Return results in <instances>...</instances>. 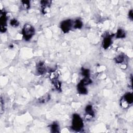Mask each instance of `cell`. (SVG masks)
Listing matches in <instances>:
<instances>
[{"label":"cell","mask_w":133,"mask_h":133,"mask_svg":"<svg viewBox=\"0 0 133 133\" xmlns=\"http://www.w3.org/2000/svg\"><path fill=\"white\" fill-rule=\"evenodd\" d=\"M35 33L34 28L29 24H26L23 29V34L25 40L29 41L33 36Z\"/></svg>","instance_id":"6da1fadb"},{"label":"cell","mask_w":133,"mask_h":133,"mask_svg":"<svg viewBox=\"0 0 133 133\" xmlns=\"http://www.w3.org/2000/svg\"><path fill=\"white\" fill-rule=\"evenodd\" d=\"M83 122L78 115H74L73 116L72 128L75 130H80L83 127Z\"/></svg>","instance_id":"7a4b0ae2"},{"label":"cell","mask_w":133,"mask_h":133,"mask_svg":"<svg viewBox=\"0 0 133 133\" xmlns=\"http://www.w3.org/2000/svg\"><path fill=\"white\" fill-rule=\"evenodd\" d=\"M132 101L133 97L132 94L127 93L125 95L124 97L121 100V106L124 108H126L129 106V104H130L132 103Z\"/></svg>","instance_id":"3957f363"},{"label":"cell","mask_w":133,"mask_h":133,"mask_svg":"<svg viewBox=\"0 0 133 133\" xmlns=\"http://www.w3.org/2000/svg\"><path fill=\"white\" fill-rule=\"evenodd\" d=\"M0 30L1 32H5L6 30V23H7V17L6 14L5 12L3 11L1 13V17H0Z\"/></svg>","instance_id":"277c9868"},{"label":"cell","mask_w":133,"mask_h":133,"mask_svg":"<svg viewBox=\"0 0 133 133\" xmlns=\"http://www.w3.org/2000/svg\"><path fill=\"white\" fill-rule=\"evenodd\" d=\"M73 23L71 20H66L62 21L61 24V29L64 33L69 32L71 29Z\"/></svg>","instance_id":"5b68a950"},{"label":"cell","mask_w":133,"mask_h":133,"mask_svg":"<svg viewBox=\"0 0 133 133\" xmlns=\"http://www.w3.org/2000/svg\"><path fill=\"white\" fill-rule=\"evenodd\" d=\"M112 42V35H107L104 37L102 46L104 49H107L110 46Z\"/></svg>","instance_id":"8992f818"},{"label":"cell","mask_w":133,"mask_h":133,"mask_svg":"<svg viewBox=\"0 0 133 133\" xmlns=\"http://www.w3.org/2000/svg\"><path fill=\"white\" fill-rule=\"evenodd\" d=\"M86 113V119L87 120H90L92 119L94 116V112L92 108V106L91 105H88L86 109H85Z\"/></svg>","instance_id":"52a82bcc"},{"label":"cell","mask_w":133,"mask_h":133,"mask_svg":"<svg viewBox=\"0 0 133 133\" xmlns=\"http://www.w3.org/2000/svg\"><path fill=\"white\" fill-rule=\"evenodd\" d=\"M51 2L49 1H42L41 2V7L42 8V12L43 13H46L47 9L50 7Z\"/></svg>","instance_id":"ba28073f"},{"label":"cell","mask_w":133,"mask_h":133,"mask_svg":"<svg viewBox=\"0 0 133 133\" xmlns=\"http://www.w3.org/2000/svg\"><path fill=\"white\" fill-rule=\"evenodd\" d=\"M37 70L40 74H43L46 71V69L45 65L43 62H40L37 64Z\"/></svg>","instance_id":"9c48e42d"},{"label":"cell","mask_w":133,"mask_h":133,"mask_svg":"<svg viewBox=\"0 0 133 133\" xmlns=\"http://www.w3.org/2000/svg\"><path fill=\"white\" fill-rule=\"evenodd\" d=\"M78 90L79 93L81 94H86L87 93V90L85 87V85L81 82H80L78 85Z\"/></svg>","instance_id":"30bf717a"},{"label":"cell","mask_w":133,"mask_h":133,"mask_svg":"<svg viewBox=\"0 0 133 133\" xmlns=\"http://www.w3.org/2000/svg\"><path fill=\"white\" fill-rule=\"evenodd\" d=\"M51 99V96L49 94H46L39 99V102L40 103H45L48 102Z\"/></svg>","instance_id":"8fae6325"},{"label":"cell","mask_w":133,"mask_h":133,"mask_svg":"<svg viewBox=\"0 0 133 133\" xmlns=\"http://www.w3.org/2000/svg\"><path fill=\"white\" fill-rule=\"evenodd\" d=\"M52 131L53 132H58L59 131V127L58 124L56 123H54L51 125Z\"/></svg>","instance_id":"7c38bea8"},{"label":"cell","mask_w":133,"mask_h":133,"mask_svg":"<svg viewBox=\"0 0 133 133\" xmlns=\"http://www.w3.org/2000/svg\"><path fill=\"white\" fill-rule=\"evenodd\" d=\"M125 37V32L122 29H119L117 32V38H124Z\"/></svg>","instance_id":"4fadbf2b"},{"label":"cell","mask_w":133,"mask_h":133,"mask_svg":"<svg viewBox=\"0 0 133 133\" xmlns=\"http://www.w3.org/2000/svg\"><path fill=\"white\" fill-rule=\"evenodd\" d=\"M83 24L82 22L79 20L78 19L76 20L74 23V28H76V29H81V28L82 27Z\"/></svg>","instance_id":"5bb4252c"},{"label":"cell","mask_w":133,"mask_h":133,"mask_svg":"<svg viewBox=\"0 0 133 133\" xmlns=\"http://www.w3.org/2000/svg\"><path fill=\"white\" fill-rule=\"evenodd\" d=\"M53 80H54V81H53L54 85H55V87L58 90H61V83H60V82L57 79H55Z\"/></svg>","instance_id":"9a60e30c"},{"label":"cell","mask_w":133,"mask_h":133,"mask_svg":"<svg viewBox=\"0 0 133 133\" xmlns=\"http://www.w3.org/2000/svg\"><path fill=\"white\" fill-rule=\"evenodd\" d=\"M124 61V57L123 55H120L116 58V61L117 63H121Z\"/></svg>","instance_id":"2e32d148"},{"label":"cell","mask_w":133,"mask_h":133,"mask_svg":"<svg viewBox=\"0 0 133 133\" xmlns=\"http://www.w3.org/2000/svg\"><path fill=\"white\" fill-rule=\"evenodd\" d=\"M82 75L84 76L85 78L90 77V71L88 69H83L82 71Z\"/></svg>","instance_id":"e0dca14e"},{"label":"cell","mask_w":133,"mask_h":133,"mask_svg":"<svg viewBox=\"0 0 133 133\" xmlns=\"http://www.w3.org/2000/svg\"><path fill=\"white\" fill-rule=\"evenodd\" d=\"M58 77V74L56 71H54L51 73L50 75V78L52 80H55L57 79Z\"/></svg>","instance_id":"ac0fdd59"},{"label":"cell","mask_w":133,"mask_h":133,"mask_svg":"<svg viewBox=\"0 0 133 133\" xmlns=\"http://www.w3.org/2000/svg\"><path fill=\"white\" fill-rule=\"evenodd\" d=\"M22 3L25 9H28L30 7V2L29 1H23Z\"/></svg>","instance_id":"d6986e66"},{"label":"cell","mask_w":133,"mask_h":133,"mask_svg":"<svg viewBox=\"0 0 133 133\" xmlns=\"http://www.w3.org/2000/svg\"><path fill=\"white\" fill-rule=\"evenodd\" d=\"M10 24H11V25L12 26H13V27H16L18 26V25H19V22H18L17 20H16V19H14L11 20V22H10Z\"/></svg>","instance_id":"ffe728a7"},{"label":"cell","mask_w":133,"mask_h":133,"mask_svg":"<svg viewBox=\"0 0 133 133\" xmlns=\"http://www.w3.org/2000/svg\"><path fill=\"white\" fill-rule=\"evenodd\" d=\"M128 16H129V18L130 19L132 20V10H130L129 12Z\"/></svg>","instance_id":"44dd1931"}]
</instances>
